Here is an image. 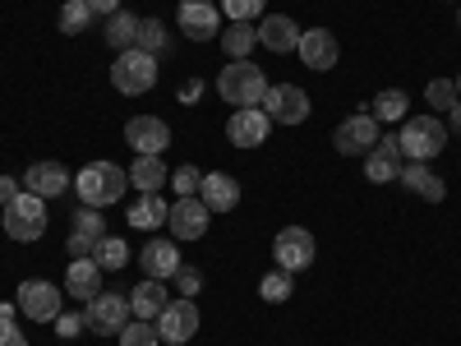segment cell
Returning a JSON list of instances; mask_svg holds the SVG:
<instances>
[{
  "mask_svg": "<svg viewBox=\"0 0 461 346\" xmlns=\"http://www.w3.org/2000/svg\"><path fill=\"white\" fill-rule=\"evenodd\" d=\"M74 189H79L84 208H111L125 199L130 189V171H121L115 162H88L79 176H74Z\"/></svg>",
  "mask_w": 461,
  "mask_h": 346,
  "instance_id": "cell-1",
  "label": "cell"
},
{
  "mask_svg": "<svg viewBox=\"0 0 461 346\" xmlns=\"http://www.w3.org/2000/svg\"><path fill=\"white\" fill-rule=\"evenodd\" d=\"M217 93H221V102H230L236 111L263 106V97H267V74H263L258 65H249V60H230V65L217 74Z\"/></svg>",
  "mask_w": 461,
  "mask_h": 346,
  "instance_id": "cell-2",
  "label": "cell"
},
{
  "mask_svg": "<svg viewBox=\"0 0 461 346\" xmlns=\"http://www.w3.org/2000/svg\"><path fill=\"white\" fill-rule=\"evenodd\" d=\"M447 139H452V130L438 121V115H411V121L402 125V134H397L406 162H434L447 148Z\"/></svg>",
  "mask_w": 461,
  "mask_h": 346,
  "instance_id": "cell-3",
  "label": "cell"
},
{
  "mask_svg": "<svg viewBox=\"0 0 461 346\" xmlns=\"http://www.w3.org/2000/svg\"><path fill=\"white\" fill-rule=\"evenodd\" d=\"M111 84H115V93H125V97H143L152 84H158V56H148L139 47L121 51L115 65H111Z\"/></svg>",
  "mask_w": 461,
  "mask_h": 346,
  "instance_id": "cell-4",
  "label": "cell"
},
{
  "mask_svg": "<svg viewBox=\"0 0 461 346\" xmlns=\"http://www.w3.org/2000/svg\"><path fill=\"white\" fill-rule=\"evenodd\" d=\"M5 236L19 241V245H32V241H42L47 236V199H37V195H23L5 204Z\"/></svg>",
  "mask_w": 461,
  "mask_h": 346,
  "instance_id": "cell-5",
  "label": "cell"
},
{
  "mask_svg": "<svg viewBox=\"0 0 461 346\" xmlns=\"http://www.w3.org/2000/svg\"><path fill=\"white\" fill-rule=\"evenodd\" d=\"M130 296H121V291H97L93 300H88V314H84V323L97 332V337H115L125 323H130Z\"/></svg>",
  "mask_w": 461,
  "mask_h": 346,
  "instance_id": "cell-6",
  "label": "cell"
},
{
  "mask_svg": "<svg viewBox=\"0 0 461 346\" xmlns=\"http://www.w3.org/2000/svg\"><path fill=\"white\" fill-rule=\"evenodd\" d=\"M314 254H319V245H314V236L304 226H282L277 231V241H273L277 268H286V273H304V268L314 263Z\"/></svg>",
  "mask_w": 461,
  "mask_h": 346,
  "instance_id": "cell-7",
  "label": "cell"
},
{
  "mask_svg": "<svg viewBox=\"0 0 461 346\" xmlns=\"http://www.w3.org/2000/svg\"><path fill=\"white\" fill-rule=\"evenodd\" d=\"M125 143L139 152V158H162L171 143V125L158 121V115H130L125 121Z\"/></svg>",
  "mask_w": 461,
  "mask_h": 346,
  "instance_id": "cell-8",
  "label": "cell"
},
{
  "mask_svg": "<svg viewBox=\"0 0 461 346\" xmlns=\"http://www.w3.org/2000/svg\"><path fill=\"white\" fill-rule=\"evenodd\" d=\"M263 111L273 125H300L310 115V97L295 84H267V97H263Z\"/></svg>",
  "mask_w": 461,
  "mask_h": 346,
  "instance_id": "cell-9",
  "label": "cell"
},
{
  "mask_svg": "<svg viewBox=\"0 0 461 346\" xmlns=\"http://www.w3.org/2000/svg\"><path fill=\"white\" fill-rule=\"evenodd\" d=\"M194 332H199V305L189 300V296L171 300L167 310L158 314V337H162L167 346H185Z\"/></svg>",
  "mask_w": 461,
  "mask_h": 346,
  "instance_id": "cell-10",
  "label": "cell"
},
{
  "mask_svg": "<svg viewBox=\"0 0 461 346\" xmlns=\"http://www.w3.org/2000/svg\"><path fill=\"white\" fill-rule=\"evenodd\" d=\"M208 222H212V213H208V204L199 195H180L171 204V213H167V226H171L176 241H199L208 231Z\"/></svg>",
  "mask_w": 461,
  "mask_h": 346,
  "instance_id": "cell-11",
  "label": "cell"
},
{
  "mask_svg": "<svg viewBox=\"0 0 461 346\" xmlns=\"http://www.w3.org/2000/svg\"><path fill=\"white\" fill-rule=\"evenodd\" d=\"M19 314H28L32 323H56V314H60V291L51 287V282H42V278H28L23 287H19Z\"/></svg>",
  "mask_w": 461,
  "mask_h": 346,
  "instance_id": "cell-12",
  "label": "cell"
},
{
  "mask_svg": "<svg viewBox=\"0 0 461 346\" xmlns=\"http://www.w3.org/2000/svg\"><path fill=\"white\" fill-rule=\"evenodd\" d=\"M402 162H406V152H402L397 134H378V143L365 152V180L388 185V180L402 176Z\"/></svg>",
  "mask_w": 461,
  "mask_h": 346,
  "instance_id": "cell-13",
  "label": "cell"
},
{
  "mask_svg": "<svg viewBox=\"0 0 461 346\" xmlns=\"http://www.w3.org/2000/svg\"><path fill=\"white\" fill-rule=\"evenodd\" d=\"M180 32L194 37V42H212V37H221V10L208 5V0H180Z\"/></svg>",
  "mask_w": 461,
  "mask_h": 346,
  "instance_id": "cell-14",
  "label": "cell"
},
{
  "mask_svg": "<svg viewBox=\"0 0 461 346\" xmlns=\"http://www.w3.org/2000/svg\"><path fill=\"white\" fill-rule=\"evenodd\" d=\"M374 143H378L374 115H346V121L337 125V134H332V148L341 152V158H360V152H369Z\"/></svg>",
  "mask_w": 461,
  "mask_h": 346,
  "instance_id": "cell-15",
  "label": "cell"
},
{
  "mask_svg": "<svg viewBox=\"0 0 461 346\" xmlns=\"http://www.w3.org/2000/svg\"><path fill=\"white\" fill-rule=\"evenodd\" d=\"M102 236H106V222H102V213L79 204V213H74V222H69V241H65V250H69L74 259H88V254L102 245Z\"/></svg>",
  "mask_w": 461,
  "mask_h": 346,
  "instance_id": "cell-16",
  "label": "cell"
},
{
  "mask_svg": "<svg viewBox=\"0 0 461 346\" xmlns=\"http://www.w3.org/2000/svg\"><path fill=\"white\" fill-rule=\"evenodd\" d=\"M267 130H273V121H267L263 106L230 111V121H226V139L236 143V148H258V143H267Z\"/></svg>",
  "mask_w": 461,
  "mask_h": 346,
  "instance_id": "cell-17",
  "label": "cell"
},
{
  "mask_svg": "<svg viewBox=\"0 0 461 346\" xmlns=\"http://www.w3.org/2000/svg\"><path fill=\"white\" fill-rule=\"evenodd\" d=\"M295 56L310 65V69H332V65L341 60V47H337V37H332L328 28H304Z\"/></svg>",
  "mask_w": 461,
  "mask_h": 346,
  "instance_id": "cell-18",
  "label": "cell"
},
{
  "mask_svg": "<svg viewBox=\"0 0 461 346\" xmlns=\"http://www.w3.org/2000/svg\"><path fill=\"white\" fill-rule=\"evenodd\" d=\"M69 185H74V176L60 162H32L23 171V189H28V195H37V199H56V195H65Z\"/></svg>",
  "mask_w": 461,
  "mask_h": 346,
  "instance_id": "cell-19",
  "label": "cell"
},
{
  "mask_svg": "<svg viewBox=\"0 0 461 346\" xmlns=\"http://www.w3.org/2000/svg\"><path fill=\"white\" fill-rule=\"evenodd\" d=\"M139 263H143V273H148V278L171 282V278H176V268H180V250H176V241L152 236V241L139 250Z\"/></svg>",
  "mask_w": 461,
  "mask_h": 346,
  "instance_id": "cell-20",
  "label": "cell"
},
{
  "mask_svg": "<svg viewBox=\"0 0 461 346\" xmlns=\"http://www.w3.org/2000/svg\"><path fill=\"white\" fill-rule=\"evenodd\" d=\"M258 42H263L267 51L286 56V51L300 47V23H295L291 14H267V19H258Z\"/></svg>",
  "mask_w": 461,
  "mask_h": 346,
  "instance_id": "cell-21",
  "label": "cell"
},
{
  "mask_svg": "<svg viewBox=\"0 0 461 346\" xmlns=\"http://www.w3.org/2000/svg\"><path fill=\"white\" fill-rule=\"evenodd\" d=\"M411 195H420V199H429V204H438L443 195H447V185H443V176L429 167V162H402V176H397Z\"/></svg>",
  "mask_w": 461,
  "mask_h": 346,
  "instance_id": "cell-22",
  "label": "cell"
},
{
  "mask_svg": "<svg viewBox=\"0 0 461 346\" xmlns=\"http://www.w3.org/2000/svg\"><path fill=\"white\" fill-rule=\"evenodd\" d=\"M199 199L208 204V213H230L240 204V185H236V176H226V171H208L203 185H199Z\"/></svg>",
  "mask_w": 461,
  "mask_h": 346,
  "instance_id": "cell-23",
  "label": "cell"
},
{
  "mask_svg": "<svg viewBox=\"0 0 461 346\" xmlns=\"http://www.w3.org/2000/svg\"><path fill=\"white\" fill-rule=\"evenodd\" d=\"M171 305V296H167V287L158 282V278H143L139 287H134V296H130V310H134V319H152L158 323V314Z\"/></svg>",
  "mask_w": 461,
  "mask_h": 346,
  "instance_id": "cell-24",
  "label": "cell"
},
{
  "mask_svg": "<svg viewBox=\"0 0 461 346\" xmlns=\"http://www.w3.org/2000/svg\"><path fill=\"white\" fill-rule=\"evenodd\" d=\"M65 291H69V296H79V300H93V296L102 291V268H97V259H93V254L69 263V273H65Z\"/></svg>",
  "mask_w": 461,
  "mask_h": 346,
  "instance_id": "cell-25",
  "label": "cell"
},
{
  "mask_svg": "<svg viewBox=\"0 0 461 346\" xmlns=\"http://www.w3.org/2000/svg\"><path fill=\"white\" fill-rule=\"evenodd\" d=\"M171 180V171H167V162L162 158H134V167H130V185H139L143 195H162V185Z\"/></svg>",
  "mask_w": 461,
  "mask_h": 346,
  "instance_id": "cell-26",
  "label": "cell"
},
{
  "mask_svg": "<svg viewBox=\"0 0 461 346\" xmlns=\"http://www.w3.org/2000/svg\"><path fill=\"white\" fill-rule=\"evenodd\" d=\"M254 47H258V23H230V28H221L226 60H249Z\"/></svg>",
  "mask_w": 461,
  "mask_h": 346,
  "instance_id": "cell-27",
  "label": "cell"
},
{
  "mask_svg": "<svg viewBox=\"0 0 461 346\" xmlns=\"http://www.w3.org/2000/svg\"><path fill=\"white\" fill-rule=\"evenodd\" d=\"M167 204H162V195H139L134 204H130V226H139V231H158L162 222H167Z\"/></svg>",
  "mask_w": 461,
  "mask_h": 346,
  "instance_id": "cell-28",
  "label": "cell"
},
{
  "mask_svg": "<svg viewBox=\"0 0 461 346\" xmlns=\"http://www.w3.org/2000/svg\"><path fill=\"white\" fill-rule=\"evenodd\" d=\"M134 37H139V19H134L125 5L115 10V14H106V42H111L115 51H130Z\"/></svg>",
  "mask_w": 461,
  "mask_h": 346,
  "instance_id": "cell-29",
  "label": "cell"
},
{
  "mask_svg": "<svg viewBox=\"0 0 461 346\" xmlns=\"http://www.w3.org/2000/svg\"><path fill=\"white\" fill-rule=\"evenodd\" d=\"M93 259H97L102 273H121V268L130 263V245L121 236H102V245L93 250Z\"/></svg>",
  "mask_w": 461,
  "mask_h": 346,
  "instance_id": "cell-30",
  "label": "cell"
},
{
  "mask_svg": "<svg viewBox=\"0 0 461 346\" xmlns=\"http://www.w3.org/2000/svg\"><path fill=\"white\" fill-rule=\"evenodd\" d=\"M406 106H411V97L402 88H383L374 97V121H406Z\"/></svg>",
  "mask_w": 461,
  "mask_h": 346,
  "instance_id": "cell-31",
  "label": "cell"
},
{
  "mask_svg": "<svg viewBox=\"0 0 461 346\" xmlns=\"http://www.w3.org/2000/svg\"><path fill=\"white\" fill-rule=\"evenodd\" d=\"M93 14H97V10L88 5V0H65V10H60V32H69V37L84 32V28L93 23Z\"/></svg>",
  "mask_w": 461,
  "mask_h": 346,
  "instance_id": "cell-32",
  "label": "cell"
},
{
  "mask_svg": "<svg viewBox=\"0 0 461 346\" xmlns=\"http://www.w3.org/2000/svg\"><path fill=\"white\" fill-rule=\"evenodd\" d=\"M134 47L148 51V56H162L167 51V28L158 19H139V37H134Z\"/></svg>",
  "mask_w": 461,
  "mask_h": 346,
  "instance_id": "cell-33",
  "label": "cell"
},
{
  "mask_svg": "<svg viewBox=\"0 0 461 346\" xmlns=\"http://www.w3.org/2000/svg\"><path fill=\"white\" fill-rule=\"evenodd\" d=\"M291 291H295V282H291L286 268H277V273H263V282H258V296H263V300H273V305L291 300Z\"/></svg>",
  "mask_w": 461,
  "mask_h": 346,
  "instance_id": "cell-34",
  "label": "cell"
},
{
  "mask_svg": "<svg viewBox=\"0 0 461 346\" xmlns=\"http://www.w3.org/2000/svg\"><path fill=\"white\" fill-rule=\"evenodd\" d=\"M158 323L152 319H139V323H125L121 328V346H158Z\"/></svg>",
  "mask_w": 461,
  "mask_h": 346,
  "instance_id": "cell-35",
  "label": "cell"
},
{
  "mask_svg": "<svg viewBox=\"0 0 461 346\" xmlns=\"http://www.w3.org/2000/svg\"><path fill=\"white\" fill-rule=\"evenodd\" d=\"M221 14L230 23H254L263 14V0H221Z\"/></svg>",
  "mask_w": 461,
  "mask_h": 346,
  "instance_id": "cell-36",
  "label": "cell"
},
{
  "mask_svg": "<svg viewBox=\"0 0 461 346\" xmlns=\"http://www.w3.org/2000/svg\"><path fill=\"white\" fill-rule=\"evenodd\" d=\"M425 102H434V111H452L461 97H456V84H452V79H434V84L425 88Z\"/></svg>",
  "mask_w": 461,
  "mask_h": 346,
  "instance_id": "cell-37",
  "label": "cell"
},
{
  "mask_svg": "<svg viewBox=\"0 0 461 346\" xmlns=\"http://www.w3.org/2000/svg\"><path fill=\"white\" fill-rule=\"evenodd\" d=\"M171 282H176V291H180V296H189V300H194V296L203 291V278H199V268H185V263L176 268V278H171Z\"/></svg>",
  "mask_w": 461,
  "mask_h": 346,
  "instance_id": "cell-38",
  "label": "cell"
},
{
  "mask_svg": "<svg viewBox=\"0 0 461 346\" xmlns=\"http://www.w3.org/2000/svg\"><path fill=\"white\" fill-rule=\"evenodd\" d=\"M171 185L180 189V195H199L203 171H194V167H180V171H171Z\"/></svg>",
  "mask_w": 461,
  "mask_h": 346,
  "instance_id": "cell-39",
  "label": "cell"
},
{
  "mask_svg": "<svg viewBox=\"0 0 461 346\" xmlns=\"http://www.w3.org/2000/svg\"><path fill=\"white\" fill-rule=\"evenodd\" d=\"M0 346H28V337L19 332L14 319H0Z\"/></svg>",
  "mask_w": 461,
  "mask_h": 346,
  "instance_id": "cell-40",
  "label": "cell"
},
{
  "mask_svg": "<svg viewBox=\"0 0 461 346\" xmlns=\"http://www.w3.org/2000/svg\"><path fill=\"white\" fill-rule=\"evenodd\" d=\"M56 328H60V337H74L84 328V314H56Z\"/></svg>",
  "mask_w": 461,
  "mask_h": 346,
  "instance_id": "cell-41",
  "label": "cell"
},
{
  "mask_svg": "<svg viewBox=\"0 0 461 346\" xmlns=\"http://www.w3.org/2000/svg\"><path fill=\"white\" fill-rule=\"evenodd\" d=\"M19 195H23L19 180H14V176H0V208H5L10 199H19Z\"/></svg>",
  "mask_w": 461,
  "mask_h": 346,
  "instance_id": "cell-42",
  "label": "cell"
},
{
  "mask_svg": "<svg viewBox=\"0 0 461 346\" xmlns=\"http://www.w3.org/2000/svg\"><path fill=\"white\" fill-rule=\"evenodd\" d=\"M199 97H203V84H199V79H194V84H185V88H180V102H185V106H194Z\"/></svg>",
  "mask_w": 461,
  "mask_h": 346,
  "instance_id": "cell-43",
  "label": "cell"
},
{
  "mask_svg": "<svg viewBox=\"0 0 461 346\" xmlns=\"http://www.w3.org/2000/svg\"><path fill=\"white\" fill-rule=\"evenodd\" d=\"M88 5H93L97 14H115V10H121V0H88Z\"/></svg>",
  "mask_w": 461,
  "mask_h": 346,
  "instance_id": "cell-44",
  "label": "cell"
},
{
  "mask_svg": "<svg viewBox=\"0 0 461 346\" xmlns=\"http://www.w3.org/2000/svg\"><path fill=\"white\" fill-rule=\"evenodd\" d=\"M452 134H461V102L452 106Z\"/></svg>",
  "mask_w": 461,
  "mask_h": 346,
  "instance_id": "cell-45",
  "label": "cell"
},
{
  "mask_svg": "<svg viewBox=\"0 0 461 346\" xmlns=\"http://www.w3.org/2000/svg\"><path fill=\"white\" fill-rule=\"evenodd\" d=\"M456 97H461V74H456Z\"/></svg>",
  "mask_w": 461,
  "mask_h": 346,
  "instance_id": "cell-46",
  "label": "cell"
},
{
  "mask_svg": "<svg viewBox=\"0 0 461 346\" xmlns=\"http://www.w3.org/2000/svg\"><path fill=\"white\" fill-rule=\"evenodd\" d=\"M456 28H461V10H456Z\"/></svg>",
  "mask_w": 461,
  "mask_h": 346,
  "instance_id": "cell-47",
  "label": "cell"
},
{
  "mask_svg": "<svg viewBox=\"0 0 461 346\" xmlns=\"http://www.w3.org/2000/svg\"><path fill=\"white\" fill-rule=\"evenodd\" d=\"M456 5H461V0H456Z\"/></svg>",
  "mask_w": 461,
  "mask_h": 346,
  "instance_id": "cell-48",
  "label": "cell"
}]
</instances>
